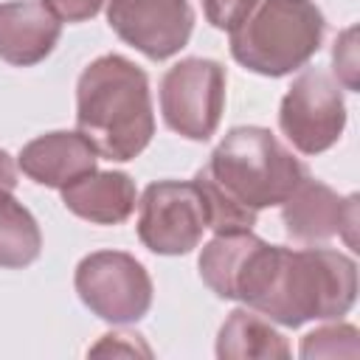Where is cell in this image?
I'll return each mask as SVG.
<instances>
[{
    "instance_id": "cell-17",
    "label": "cell",
    "mask_w": 360,
    "mask_h": 360,
    "mask_svg": "<svg viewBox=\"0 0 360 360\" xmlns=\"http://www.w3.org/2000/svg\"><path fill=\"white\" fill-rule=\"evenodd\" d=\"M298 354L312 357H357L360 354V332L352 323H323L301 338Z\"/></svg>"
},
{
    "instance_id": "cell-14",
    "label": "cell",
    "mask_w": 360,
    "mask_h": 360,
    "mask_svg": "<svg viewBox=\"0 0 360 360\" xmlns=\"http://www.w3.org/2000/svg\"><path fill=\"white\" fill-rule=\"evenodd\" d=\"M292 349L287 338L250 307L228 312L225 323L217 332V357L219 360H245V357H290Z\"/></svg>"
},
{
    "instance_id": "cell-6",
    "label": "cell",
    "mask_w": 360,
    "mask_h": 360,
    "mask_svg": "<svg viewBox=\"0 0 360 360\" xmlns=\"http://www.w3.org/2000/svg\"><path fill=\"white\" fill-rule=\"evenodd\" d=\"M225 84L228 73L217 59L186 56L174 62L158 90L163 124L188 141H208L222 121Z\"/></svg>"
},
{
    "instance_id": "cell-1",
    "label": "cell",
    "mask_w": 360,
    "mask_h": 360,
    "mask_svg": "<svg viewBox=\"0 0 360 360\" xmlns=\"http://www.w3.org/2000/svg\"><path fill=\"white\" fill-rule=\"evenodd\" d=\"M233 301L287 329L340 321L357 301V264L332 248H284L256 236L236 276Z\"/></svg>"
},
{
    "instance_id": "cell-19",
    "label": "cell",
    "mask_w": 360,
    "mask_h": 360,
    "mask_svg": "<svg viewBox=\"0 0 360 360\" xmlns=\"http://www.w3.org/2000/svg\"><path fill=\"white\" fill-rule=\"evenodd\" d=\"M202 3V14L205 20L219 28V31H231L250 8L256 0H200Z\"/></svg>"
},
{
    "instance_id": "cell-12",
    "label": "cell",
    "mask_w": 360,
    "mask_h": 360,
    "mask_svg": "<svg viewBox=\"0 0 360 360\" xmlns=\"http://www.w3.org/2000/svg\"><path fill=\"white\" fill-rule=\"evenodd\" d=\"M62 37V22L42 0L0 3V59L14 68L45 62Z\"/></svg>"
},
{
    "instance_id": "cell-7",
    "label": "cell",
    "mask_w": 360,
    "mask_h": 360,
    "mask_svg": "<svg viewBox=\"0 0 360 360\" xmlns=\"http://www.w3.org/2000/svg\"><path fill=\"white\" fill-rule=\"evenodd\" d=\"M278 129L301 155L332 149L346 129V101L338 79L323 68H301L278 104Z\"/></svg>"
},
{
    "instance_id": "cell-21",
    "label": "cell",
    "mask_w": 360,
    "mask_h": 360,
    "mask_svg": "<svg viewBox=\"0 0 360 360\" xmlns=\"http://www.w3.org/2000/svg\"><path fill=\"white\" fill-rule=\"evenodd\" d=\"M59 22H87L93 20L107 0H42Z\"/></svg>"
},
{
    "instance_id": "cell-4",
    "label": "cell",
    "mask_w": 360,
    "mask_h": 360,
    "mask_svg": "<svg viewBox=\"0 0 360 360\" xmlns=\"http://www.w3.org/2000/svg\"><path fill=\"white\" fill-rule=\"evenodd\" d=\"M202 169L231 200L256 214L281 205L309 177L307 163L264 127L228 129Z\"/></svg>"
},
{
    "instance_id": "cell-2",
    "label": "cell",
    "mask_w": 360,
    "mask_h": 360,
    "mask_svg": "<svg viewBox=\"0 0 360 360\" xmlns=\"http://www.w3.org/2000/svg\"><path fill=\"white\" fill-rule=\"evenodd\" d=\"M76 129L98 158L135 160L155 135L149 76L121 53L93 59L76 82Z\"/></svg>"
},
{
    "instance_id": "cell-16",
    "label": "cell",
    "mask_w": 360,
    "mask_h": 360,
    "mask_svg": "<svg viewBox=\"0 0 360 360\" xmlns=\"http://www.w3.org/2000/svg\"><path fill=\"white\" fill-rule=\"evenodd\" d=\"M194 186L200 188L202 197V208H205V225L214 233H236V231H253L256 225V211L239 205L236 200H231L205 169H197V174L191 177Z\"/></svg>"
},
{
    "instance_id": "cell-11",
    "label": "cell",
    "mask_w": 360,
    "mask_h": 360,
    "mask_svg": "<svg viewBox=\"0 0 360 360\" xmlns=\"http://www.w3.org/2000/svg\"><path fill=\"white\" fill-rule=\"evenodd\" d=\"M98 163L96 146L79 129H53L28 141L17 155V169L48 188H65Z\"/></svg>"
},
{
    "instance_id": "cell-22",
    "label": "cell",
    "mask_w": 360,
    "mask_h": 360,
    "mask_svg": "<svg viewBox=\"0 0 360 360\" xmlns=\"http://www.w3.org/2000/svg\"><path fill=\"white\" fill-rule=\"evenodd\" d=\"M14 186H17V163L6 149H0V188L14 191Z\"/></svg>"
},
{
    "instance_id": "cell-5",
    "label": "cell",
    "mask_w": 360,
    "mask_h": 360,
    "mask_svg": "<svg viewBox=\"0 0 360 360\" xmlns=\"http://www.w3.org/2000/svg\"><path fill=\"white\" fill-rule=\"evenodd\" d=\"M79 301L101 321L127 326L146 318L152 307V278L146 267L124 250L87 253L73 273Z\"/></svg>"
},
{
    "instance_id": "cell-15",
    "label": "cell",
    "mask_w": 360,
    "mask_h": 360,
    "mask_svg": "<svg viewBox=\"0 0 360 360\" xmlns=\"http://www.w3.org/2000/svg\"><path fill=\"white\" fill-rule=\"evenodd\" d=\"M42 253V231L34 214L6 188H0V267L22 270Z\"/></svg>"
},
{
    "instance_id": "cell-18",
    "label": "cell",
    "mask_w": 360,
    "mask_h": 360,
    "mask_svg": "<svg viewBox=\"0 0 360 360\" xmlns=\"http://www.w3.org/2000/svg\"><path fill=\"white\" fill-rule=\"evenodd\" d=\"M332 65H335L338 84L354 93L360 87V82H357V73H360V65H357V25H349L338 34V39L332 45Z\"/></svg>"
},
{
    "instance_id": "cell-3",
    "label": "cell",
    "mask_w": 360,
    "mask_h": 360,
    "mask_svg": "<svg viewBox=\"0 0 360 360\" xmlns=\"http://www.w3.org/2000/svg\"><path fill=\"white\" fill-rule=\"evenodd\" d=\"M326 17L315 0H256L228 31L231 56L250 73L281 79L321 51Z\"/></svg>"
},
{
    "instance_id": "cell-9",
    "label": "cell",
    "mask_w": 360,
    "mask_h": 360,
    "mask_svg": "<svg viewBox=\"0 0 360 360\" xmlns=\"http://www.w3.org/2000/svg\"><path fill=\"white\" fill-rule=\"evenodd\" d=\"M107 22L121 42L163 62L188 45L194 8L188 0H107Z\"/></svg>"
},
{
    "instance_id": "cell-8",
    "label": "cell",
    "mask_w": 360,
    "mask_h": 360,
    "mask_svg": "<svg viewBox=\"0 0 360 360\" xmlns=\"http://www.w3.org/2000/svg\"><path fill=\"white\" fill-rule=\"evenodd\" d=\"M205 208L194 180L149 183L138 200V239L158 256H186L205 233Z\"/></svg>"
},
{
    "instance_id": "cell-13",
    "label": "cell",
    "mask_w": 360,
    "mask_h": 360,
    "mask_svg": "<svg viewBox=\"0 0 360 360\" xmlns=\"http://www.w3.org/2000/svg\"><path fill=\"white\" fill-rule=\"evenodd\" d=\"M62 191V205L93 225H121L135 214L138 188L127 172H87L79 180L68 183Z\"/></svg>"
},
{
    "instance_id": "cell-10",
    "label": "cell",
    "mask_w": 360,
    "mask_h": 360,
    "mask_svg": "<svg viewBox=\"0 0 360 360\" xmlns=\"http://www.w3.org/2000/svg\"><path fill=\"white\" fill-rule=\"evenodd\" d=\"M357 194L340 197L312 174L281 202V222L287 239L295 245H321L340 236L357 250Z\"/></svg>"
},
{
    "instance_id": "cell-20",
    "label": "cell",
    "mask_w": 360,
    "mask_h": 360,
    "mask_svg": "<svg viewBox=\"0 0 360 360\" xmlns=\"http://www.w3.org/2000/svg\"><path fill=\"white\" fill-rule=\"evenodd\" d=\"M90 354H143L152 357V349L143 343L141 335L135 332H107L96 346H90Z\"/></svg>"
}]
</instances>
